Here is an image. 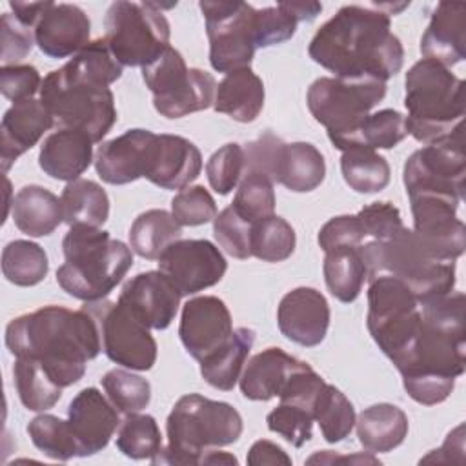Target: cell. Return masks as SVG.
<instances>
[{
	"instance_id": "cell-42",
	"label": "cell",
	"mask_w": 466,
	"mask_h": 466,
	"mask_svg": "<svg viewBox=\"0 0 466 466\" xmlns=\"http://www.w3.org/2000/svg\"><path fill=\"white\" fill-rule=\"evenodd\" d=\"M44 248L31 240H11L2 251V273L15 286H35L47 275Z\"/></svg>"
},
{
	"instance_id": "cell-53",
	"label": "cell",
	"mask_w": 466,
	"mask_h": 466,
	"mask_svg": "<svg viewBox=\"0 0 466 466\" xmlns=\"http://www.w3.org/2000/svg\"><path fill=\"white\" fill-rule=\"evenodd\" d=\"M42 87L40 73L35 66L16 64L2 66L0 69V91L13 104L33 98Z\"/></svg>"
},
{
	"instance_id": "cell-22",
	"label": "cell",
	"mask_w": 466,
	"mask_h": 466,
	"mask_svg": "<svg viewBox=\"0 0 466 466\" xmlns=\"http://www.w3.org/2000/svg\"><path fill=\"white\" fill-rule=\"evenodd\" d=\"M67 420L80 444L82 457L102 451L120 426L118 410L93 386L84 388L71 399Z\"/></svg>"
},
{
	"instance_id": "cell-50",
	"label": "cell",
	"mask_w": 466,
	"mask_h": 466,
	"mask_svg": "<svg viewBox=\"0 0 466 466\" xmlns=\"http://www.w3.org/2000/svg\"><path fill=\"white\" fill-rule=\"evenodd\" d=\"M213 235L228 255L240 260L251 257V222L242 218L233 206L224 208L213 218Z\"/></svg>"
},
{
	"instance_id": "cell-54",
	"label": "cell",
	"mask_w": 466,
	"mask_h": 466,
	"mask_svg": "<svg viewBox=\"0 0 466 466\" xmlns=\"http://www.w3.org/2000/svg\"><path fill=\"white\" fill-rule=\"evenodd\" d=\"M0 35L4 66H16L31 53L35 44V33H31V27L24 25L13 13L2 15Z\"/></svg>"
},
{
	"instance_id": "cell-23",
	"label": "cell",
	"mask_w": 466,
	"mask_h": 466,
	"mask_svg": "<svg viewBox=\"0 0 466 466\" xmlns=\"http://www.w3.org/2000/svg\"><path fill=\"white\" fill-rule=\"evenodd\" d=\"M118 300L149 329H166L177 317L180 293L164 273L144 271L124 284Z\"/></svg>"
},
{
	"instance_id": "cell-55",
	"label": "cell",
	"mask_w": 466,
	"mask_h": 466,
	"mask_svg": "<svg viewBox=\"0 0 466 466\" xmlns=\"http://www.w3.org/2000/svg\"><path fill=\"white\" fill-rule=\"evenodd\" d=\"M366 233L357 215H339L329 218L319 231V246L322 251L335 248H357L364 242Z\"/></svg>"
},
{
	"instance_id": "cell-39",
	"label": "cell",
	"mask_w": 466,
	"mask_h": 466,
	"mask_svg": "<svg viewBox=\"0 0 466 466\" xmlns=\"http://www.w3.org/2000/svg\"><path fill=\"white\" fill-rule=\"evenodd\" d=\"M340 171L344 182L357 193H379L390 184V164L371 149L342 151Z\"/></svg>"
},
{
	"instance_id": "cell-45",
	"label": "cell",
	"mask_w": 466,
	"mask_h": 466,
	"mask_svg": "<svg viewBox=\"0 0 466 466\" xmlns=\"http://www.w3.org/2000/svg\"><path fill=\"white\" fill-rule=\"evenodd\" d=\"M275 189L273 180L262 171H246L238 182V189L233 198L235 211L248 222H257L271 217L275 211Z\"/></svg>"
},
{
	"instance_id": "cell-9",
	"label": "cell",
	"mask_w": 466,
	"mask_h": 466,
	"mask_svg": "<svg viewBox=\"0 0 466 466\" xmlns=\"http://www.w3.org/2000/svg\"><path fill=\"white\" fill-rule=\"evenodd\" d=\"M104 27V40L122 67H146L169 47V22L158 4L113 2Z\"/></svg>"
},
{
	"instance_id": "cell-18",
	"label": "cell",
	"mask_w": 466,
	"mask_h": 466,
	"mask_svg": "<svg viewBox=\"0 0 466 466\" xmlns=\"http://www.w3.org/2000/svg\"><path fill=\"white\" fill-rule=\"evenodd\" d=\"M226 269L224 255L206 238H180L158 257V271L166 275L180 297L195 295L218 284Z\"/></svg>"
},
{
	"instance_id": "cell-56",
	"label": "cell",
	"mask_w": 466,
	"mask_h": 466,
	"mask_svg": "<svg viewBox=\"0 0 466 466\" xmlns=\"http://www.w3.org/2000/svg\"><path fill=\"white\" fill-rule=\"evenodd\" d=\"M357 217L364 228L366 237H371L373 240H388L404 228L400 211L391 202L368 204L357 213Z\"/></svg>"
},
{
	"instance_id": "cell-8",
	"label": "cell",
	"mask_w": 466,
	"mask_h": 466,
	"mask_svg": "<svg viewBox=\"0 0 466 466\" xmlns=\"http://www.w3.org/2000/svg\"><path fill=\"white\" fill-rule=\"evenodd\" d=\"M40 102L51 113L55 126L82 131L93 144L100 142L116 122L111 89L75 75L66 66L42 80Z\"/></svg>"
},
{
	"instance_id": "cell-43",
	"label": "cell",
	"mask_w": 466,
	"mask_h": 466,
	"mask_svg": "<svg viewBox=\"0 0 466 466\" xmlns=\"http://www.w3.org/2000/svg\"><path fill=\"white\" fill-rule=\"evenodd\" d=\"M116 448L129 459L153 461L162 450V433L155 417L140 411L126 415L116 431Z\"/></svg>"
},
{
	"instance_id": "cell-5",
	"label": "cell",
	"mask_w": 466,
	"mask_h": 466,
	"mask_svg": "<svg viewBox=\"0 0 466 466\" xmlns=\"http://www.w3.org/2000/svg\"><path fill=\"white\" fill-rule=\"evenodd\" d=\"M406 131L422 144H437L462 131L464 82L442 64L420 58L404 78Z\"/></svg>"
},
{
	"instance_id": "cell-2",
	"label": "cell",
	"mask_w": 466,
	"mask_h": 466,
	"mask_svg": "<svg viewBox=\"0 0 466 466\" xmlns=\"http://www.w3.org/2000/svg\"><path fill=\"white\" fill-rule=\"evenodd\" d=\"M420 326L406 351L393 362L406 393L419 404L444 402L466 370L464 293L420 306Z\"/></svg>"
},
{
	"instance_id": "cell-14",
	"label": "cell",
	"mask_w": 466,
	"mask_h": 466,
	"mask_svg": "<svg viewBox=\"0 0 466 466\" xmlns=\"http://www.w3.org/2000/svg\"><path fill=\"white\" fill-rule=\"evenodd\" d=\"M209 40V62L218 73H231L249 67L255 55L253 13L246 2H209L198 4Z\"/></svg>"
},
{
	"instance_id": "cell-16",
	"label": "cell",
	"mask_w": 466,
	"mask_h": 466,
	"mask_svg": "<svg viewBox=\"0 0 466 466\" xmlns=\"http://www.w3.org/2000/svg\"><path fill=\"white\" fill-rule=\"evenodd\" d=\"M100 328L102 350L109 360L135 371H147L157 362V342L149 328L120 300L86 302Z\"/></svg>"
},
{
	"instance_id": "cell-58",
	"label": "cell",
	"mask_w": 466,
	"mask_h": 466,
	"mask_svg": "<svg viewBox=\"0 0 466 466\" xmlns=\"http://www.w3.org/2000/svg\"><path fill=\"white\" fill-rule=\"evenodd\" d=\"M293 461L291 457L275 442L260 439L253 442L248 451V464L249 466H266V464H284L289 466Z\"/></svg>"
},
{
	"instance_id": "cell-31",
	"label": "cell",
	"mask_w": 466,
	"mask_h": 466,
	"mask_svg": "<svg viewBox=\"0 0 466 466\" xmlns=\"http://www.w3.org/2000/svg\"><path fill=\"white\" fill-rule=\"evenodd\" d=\"M11 215L15 226L29 237L51 235L62 222V200L42 186H24L13 197Z\"/></svg>"
},
{
	"instance_id": "cell-21",
	"label": "cell",
	"mask_w": 466,
	"mask_h": 466,
	"mask_svg": "<svg viewBox=\"0 0 466 466\" xmlns=\"http://www.w3.org/2000/svg\"><path fill=\"white\" fill-rule=\"evenodd\" d=\"M280 333L295 344L319 346L329 328V306L326 297L315 288H295L288 291L277 309Z\"/></svg>"
},
{
	"instance_id": "cell-62",
	"label": "cell",
	"mask_w": 466,
	"mask_h": 466,
	"mask_svg": "<svg viewBox=\"0 0 466 466\" xmlns=\"http://www.w3.org/2000/svg\"><path fill=\"white\" fill-rule=\"evenodd\" d=\"M237 457L231 455V453H226V451H213V450H208L204 451L202 459H200V464H237Z\"/></svg>"
},
{
	"instance_id": "cell-6",
	"label": "cell",
	"mask_w": 466,
	"mask_h": 466,
	"mask_svg": "<svg viewBox=\"0 0 466 466\" xmlns=\"http://www.w3.org/2000/svg\"><path fill=\"white\" fill-rule=\"evenodd\" d=\"M242 428V417L231 404L211 400L200 393L184 395L167 415V446L151 462L200 464L209 448L237 442Z\"/></svg>"
},
{
	"instance_id": "cell-57",
	"label": "cell",
	"mask_w": 466,
	"mask_h": 466,
	"mask_svg": "<svg viewBox=\"0 0 466 466\" xmlns=\"http://www.w3.org/2000/svg\"><path fill=\"white\" fill-rule=\"evenodd\" d=\"M464 457V424L451 430L439 450L428 453L420 462H462Z\"/></svg>"
},
{
	"instance_id": "cell-17",
	"label": "cell",
	"mask_w": 466,
	"mask_h": 466,
	"mask_svg": "<svg viewBox=\"0 0 466 466\" xmlns=\"http://www.w3.org/2000/svg\"><path fill=\"white\" fill-rule=\"evenodd\" d=\"M413 215V233L426 253L437 262H453L466 249V228L457 218L461 202L437 195L408 197Z\"/></svg>"
},
{
	"instance_id": "cell-48",
	"label": "cell",
	"mask_w": 466,
	"mask_h": 466,
	"mask_svg": "<svg viewBox=\"0 0 466 466\" xmlns=\"http://www.w3.org/2000/svg\"><path fill=\"white\" fill-rule=\"evenodd\" d=\"M246 173V155L240 144L229 142L218 147L206 162L208 182L218 195L231 193Z\"/></svg>"
},
{
	"instance_id": "cell-1",
	"label": "cell",
	"mask_w": 466,
	"mask_h": 466,
	"mask_svg": "<svg viewBox=\"0 0 466 466\" xmlns=\"http://www.w3.org/2000/svg\"><path fill=\"white\" fill-rule=\"evenodd\" d=\"M309 58L337 78L388 82L404 64V47L390 16L371 5H344L324 22L308 47Z\"/></svg>"
},
{
	"instance_id": "cell-3",
	"label": "cell",
	"mask_w": 466,
	"mask_h": 466,
	"mask_svg": "<svg viewBox=\"0 0 466 466\" xmlns=\"http://www.w3.org/2000/svg\"><path fill=\"white\" fill-rule=\"evenodd\" d=\"M5 346L15 357L36 360L64 390L84 377L87 360L102 351V337L86 306L76 311L44 306L7 324Z\"/></svg>"
},
{
	"instance_id": "cell-30",
	"label": "cell",
	"mask_w": 466,
	"mask_h": 466,
	"mask_svg": "<svg viewBox=\"0 0 466 466\" xmlns=\"http://www.w3.org/2000/svg\"><path fill=\"white\" fill-rule=\"evenodd\" d=\"M264 84L251 67L226 73L215 93V111L237 122H253L264 107Z\"/></svg>"
},
{
	"instance_id": "cell-34",
	"label": "cell",
	"mask_w": 466,
	"mask_h": 466,
	"mask_svg": "<svg viewBox=\"0 0 466 466\" xmlns=\"http://www.w3.org/2000/svg\"><path fill=\"white\" fill-rule=\"evenodd\" d=\"M255 331L249 328L233 329L231 337L224 346L213 351L209 357L200 360V375L202 379L217 388L229 391L240 379L242 366L253 348Z\"/></svg>"
},
{
	"instance_id": "cell-27",
	"label": "cell",
	"mask_w": 466,
	"mask_h": 466,
	"mask_svg": "<svg viewBox=\"0 0 466 466\" xmlns=\"http://www.w3.org/2000/svg\"><path fill=\"white\" fill-rule=\"evenodd\" d=\"M93 162V140L76 129L58 127L40 146L38 166L55 180L73 182Z\"/></svg>"
},
{
	"instance_id": "cell-33",
	"label": "cell",
	"mask_w": 466,
	"mask_h": 466,
	"mask_svg": "<svg viewBox=\"0 0 466 466\" xmlns=\"http://www.w3.org/2000/svg\"><path fill=\"white\" fill-rule=\"evenodd\" d=\"M408 137L404 115L395 109H380L370 113L355 129L346 135L329 138L340 149H391Z\"/></svg>"
},
{
	"instance_id": "cell-15",
	"label": "cell",
	"mask_w": 466,
	"mask_h": 466,
	"mask_svg": "<svg viewBox=\"0 0 466 466\" xmlns=\"http://www.w3.org/2000/svg\"><path fill=\"white\" fill-rule=\"evenodd\" d=\"M464 178L466 151L462 131L413 151L402 173L408 197L437 195L457 202H462L464 197Z\"/></svg>"
},
{
	"instance_id": "cell-61",
	"label": "cell",
	"mask_w": 466,
	"mask_h": 466,
	"mask_svg": "<svg viewBox=\"0 0 466 466\" xmlns=\"http://www.w3.org/2000/svg\"><path fill=\"white\" fill-rule=\"evenodd\" d=\"M313 462H350V464H380L379 459H375L373 455H351V457H337L333 455V451L326 450L322 453H315L308 459V464H313Z\"/></svg>"
},
{
	"instance_id": "cell-12",
	"label": "cell",
	"mask_w": 466,
	"mask_h": 466,
	"mask_svg": "<svg viewBox=\"0 0 466 466\" xmlns=\"http://www.w3.org/2000/svg\"><path fill=\"white\" fill-rule=\"evenodd\" d=\"M384 95L386 82L380 80L320 76L309 86L306 102L313 118L333 138L355 129Z\"/></svg>"
},
{
	"instance_id": "cell-13",
	"label": "cell",
	"mask_w": 466,
	"mask_h": 466,
	"mask_svg": "<svg viewBox=\"0 0 466 466\" xmlns=\"http://www.w3.org/2000/svg\"><path fill=\"white\" fill-rule=\"evenodd\" d=\"M246 171H262L273 182L295 193L317 189L326 177L322 153L309 142H282L273 133H264L244 149Z\"/></svg>"
},
{
	"instance_id": "cell-20",
	"label": "cell",
	"mask_w": 466,
	"mask_h": 466,
	"mask_svg": "<svg viewBox=\"0 0 466 466\" xmlns=\"http://www.w3.org/2000/svg\"><path fill=\"white\" fill-rule=\"evenodd\" d=\"M233 333V320L222 299L202 295L189 299L180 315L178 337L195 360H204L228 342Z\"/></svg>"
},
{
	"instance_id": "cell-25",
	"label": "cell",
	"mask_w": 466,
	"mask_h": 466,
	"mask_svg": "<svg viewBox=\"0 0 466 466\" xmlns=\"http://www.w3.org/2000/svg\"><path fill=\"white\" fill-rule=\"evenodd\" d=\"M55 126L47 107L35 98L13 104L2 116L0 124V160L7 171L15 160L31 149L46 131Z\"/></svg>"
},
{
	"instance_id": "cell-38",
	"label": "cell",
	"mask_w": 466,
	"mask_h": 466,
	"mask_svg": "<svg viewBox=\"0 0 466 466\" xmlns=\"http://www.w3.org/2000/svg\"><path fill=\"white\" fill-rule=\"evenodd\" d=\"M13 377L20 402L29 411H46L62 397V388L33 359L16 357Z\"/></svg>"
},
{
	"instance_id": "cell-35",
	"label": "cell",
	"mask_w": 466,
	"mask_h": 466,
	"mask_svg": "<svg viewBox=\"0 0 466 466\" xmlns=\"http://www.w3.org/2000/svg\"><path fill=\"white\" fill-rule=\"evenodd\" d=\"M64 222L71 226L102 228L109 217V197L95 180L76 178L62 191Z\"/></svg>"
},
{
	"instance_id": "cell-59",
	"label": "cell",
	"mask_w": 466,
	"mask_h": 466,
	"mask_svg": "<svg viewBox=\"0 0 466 466\" xmlns=\"http://www.w3.org/2000/svg\"><path fill=\"white\" fill-rule=\"evenodd\" d=\"M53 2L46 0V2H9L13 15L27 27H35L36 22L40 20V16L49 9Z\"/></svg>"
},
{
	"instance_id": "cell-26",
	"label": "cell",
	"mask_w": 466,
	"mask_h": 466,
	"mask_svg": "<svg viewBox=\"0 0 466 466\" xmlns=\"http://www.w3.org/2000/svg\"><path fill=\"white\" fill-rule=\"evenodd\" d=\"M424 58L451 67L466 56V4L439 2L420 38Z\"/></svg>"
},
{
	"instance_id": "cell-47",
	"label": "cell",
	"mask_w": 466,
	"mask_h": 466,
	"mask_svg": "<svg viewBox=\"0 0 466 466\" xmlns=\"http://www.w3.org/2000/svg\"><path fill=\"white\" fill-rule=\"evenodd\" d=\"M64 66L75 75L107 87L122 76V66L111 55L104 38L89 42Z\"/></svg>"
},
{
	"instance_id": "cell-19",
	"label": "cell",
	"mask_w": 466,
	"mask_h": 466,
	"mask_svg": "<svg viewBox=\"0 0 466 466\" xmlns=\"http://www.w3.org/2000/svg\"><path fill=\"white\" fill-rule=\"evenodd\" d=\"M160 135L149 129H127L116 138L104 142L95 157L98 177L113 186L149 178L155 169Z\"/></svg>"
},
{
	"instance_id": "cell-7",
	"label": "cell",
	"mask_w": 466,
	"mask_h": 466,
	"mask_svg": "<svg viewBox=\"0 0 466 466\" xmlns=\"http://www.w3.org/2000/svg\"><path fill=\"white\" fill-rule=\"evenodd\" d=\"M368 279L393 275L400 279L417 299L419 306L450 295L455 288V262L433 260L410 228L399 229L388 240L360 244Z\"/></svg>"
},
{
	"instance_id": "cell-24",
	"label": "cell",
	"mask_w": 466,
	"mask_h": 466,
	"mask_svg": "<svg viewBox=\"0 0 466 466\" xmlns=\"http://www.w3.org/2000/svg\"><path fill=\"white\" fill-rule=\"evenodd\" d=\"M35 44L51 58L75 56L89 44V16L75 4H51L35 29Z\"/></svg>"
},
{
	"instance_id": "cell-52",
	"label": "cell",
	"mask_w": 466,
	"mask_h": 466,
	"mask_svg": "<svg viewBox=\"0 0 466 466\" xmlns=\"http://www.w3.org/2000/svg\"><path fill=\"white\" fill-rule=\"evenodd\" d=\"M171 215L180 226H202L217 217V204L204 186H187L173 197Z\"/></svg>"
},
{
	"instance_id": "cell-32",
	"label": "cell",
	"mask_w": 466,
	"mask_h": 466,
	"mask_svg": "<svg viewBox=\"0 0 466 466\" xmlns=\"http://www.w3.org/2000/svg\"><path fill=\"white\" fill-rule=\"evenodd\" d=\"M357 437L370 453H388L400 446L408 435L406 413L388 402L373 404L359 413L355 419Z\"/></svg>"
},
{
	"instance_id": "cell-36",
	"label": "cell",
	"mask_w": 466,
	"mask_h": 466,
	"mask_svg": "<svg viewBox=\"0 0 466 466\" xmlns=\"http://www.w3.org/2000/svg\"><path fill=\"white\" fill-rule=\"evenodd\" d=\"M322 271L328 291L344 304L353 302L368 280V269L360 255V246L335 248L326 251Z\"/></svg>"
},
{
	"instance_id": "cell-60",
	"label": "cell",
	"mask_w": 466,
	"mask_h": 466,
	"mask_svg": "<svg viewBox=\"0 0 466 466\" xmlns=\"http://www.w3.org/2000/svg\"><path fill=\"white\" fill-rule=\"evenodd\" d=\"M279 4L289 15H293L297 18V22H311L322 11V4H319V2H279Z\"/></svg>"
},
{
	"instance_id": "cell-51",
	"label": "cell",
	"mask_w": 466,
	"mask_h": 466,
	"mask_svg": "<svg viewBox=\"0 0 466 466\" xmlns=\"http://www.w3.org/2000/svg\"><path fill=\"white\" fill-rule=\"evenodd\" d=\"M297 18L289 15L280 4L255 9L253 13V38L257 47H269L289 40L297 31Z\"/></svg>"
},
{
	"instance_id": "cell-4",
	"label": "cell",
	"mask_w": 466,
	"mask_h": 466,
	"mask_svg": "<svg viewBox=\"0 0 466 466\" xmlns=\"http://www.w3.org/2000/svg\"><path fill=\"white\" fill-rule=\"evenodd\" d=\"M62 251L66 262L56 269V282L84 302L104 300L133 266V249L100 228L71 226Z\"/></svg>"
},
{
	"instance_id": "cell-46",
	"label": "cell",
	"mask_w": 466,
	"mask_h": 466,
	"mask_svg": "<svg viewBox=\"0 0 466 466\" xmlns=\"http://www.w3.org/2000/svg\"><path fill=\"white\" fill-rule=\"evenodd\" d=\"M102 388L113 406L124 413H138L151 400V386L149 382L127 370L115 368L102 377Z\"/></svg>"
},
{
	"instance_id": "cell-41",
	"label": "cell",
	"mask_w": 466,
	"mask_h": 466,
	"mask_svg": "<svg viewBox=\"0 0 466 466\" xmlns=\"http://www.w3.org/2000/svg\"><path fill=\"white\" fill-rule=\"evenodd\" d=\"M27 433L33 444L49 459L69 461L82 457L80 444L73 433L69 420L51 413H40L27 424Z\"/></svg>"
},
{
	"instance_id": "cell-37",
	"label": "cell",
	"mask_w": 466,
	"mask_h": 466,
	"mask_svg": "<svg viewBox=\"0 0 466 466\" xmlns=\"http://www.w3.org/2000/svg\"><path fill=\"white\" fill-rule=\"evenodd\" d=\"M182 226L166 209L140 213L129 228V248L142 258H158L173 242L180 240Z\"/></svg>"
},
{
	"instance_id": "cell-40",
	"label": "cell",
	"mask_w": 466,
	"mask_h": 466,
	"mask_svg": "<svg viewBox=\"0 0 466 466\" xmlns=\"http://www.w3.org/2000/svg\"><path fill=\"white\" fill-rule=\"evenodd\" d=\"M313 419L328 442L344 441L355 426V410L350 399L333 384H324L313 404Z\"/></svg>"
},
{
	"instance_id": "cell-28",
	"label": "cell",
	"mask_w": 466,
	"mask_h": 466,
	"mask_svg": "<svg viewBox=\"0 0 466 466\" xmlns=\"http://www.w3.org/2000/svg\"><path fill=\"white\" fill-rule=\"evenodd\" d=\"M302 366V360L288 355L284 350L266 348L248 360L238 379L240 391L249 400H269L279 397L291 375Z\"/></svg>"
},
{
	"instance_id": "cell-44",
	"label": "cell",
	"mask_w": 466,
	"mask_h": 466,
	"mask_svg": "<svg viewBox=\"0 0 466 466\" xmlns=\"http://www.w3.org/2000/svg\"><path fill=\"white\" fill-rule=\"evenodd\" d=\"M295 229L277 215L251 224V255L264 262H282L295 251Z\"/></svg>"
},
{
	"instance_id": "cell-29",
	"label": "cell",
	"mask_w": 466,
	"mask_h": 466,
	"mask_svg": "<svg viewBox=\"0 0 466 466\" xmlns=\"http://www.w3.org/2000/svg\"><path fill=\"white\" fill-rule=\"evenodd\" d=\"M202 171L198 147L178 135H160V147L149 182L162 189H184Z\"/></svg>"
},
{
	"instance_id": "cell-11",
	"label": "cell",
	"mask_w": 466,
	"mask_h": 466,
	"mask_svg": "<svg viewBox=\"0 0 466 466\" xmlns=\"http://www.w3.org/2000/svg\"><path fill=\"white\" fill-rule=\"evenodd\" d=\"M366 326L380 351L395 362L420 326L419 302L411 289L393 275L370 279Z\"/></svg>"
},
{
	"instance_id": "cell-49",
	"label": "cell",
	"mask_w": 466,
	"mask_h": 466,
	"mask_svg": "<svg viewBox=\"0 0 466 466\" xmlns=\"http://www.w3.org/2000/svg\"><path fill=\"white\" fill-rule=\"evenodd\" d=\"M266 422L273 433L284 437L291 446L300 448L311 439L315 419L309 408L280 400V404L268 413Z\"/></svg>"
},
{
	"instance_id": "cell-10",
	"label": "cell",
	"mask_w": 466,
	"mask_h": 466,
	"mask_svg": "<svg viewBox=\"0 0 466 466\" xmlns=\"http://www.w3.org/2000/svg\"><path fill=\"white\" fill-rule=\"evenodd\" d=\"M142 78L153 93L155 109L166 118H182L208 109L215 102L217 82L213 75L187 67L180 51L171 46L142 67Z\"/></svg>"
}]
</instances>
